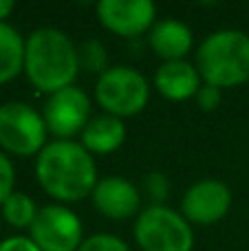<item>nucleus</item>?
<instances>
[{"label": "nucleus", "mask_w": 249, "mask_h": 251, "mask_svg": "<svg viewBox=\"0 0 249 251\" xmlns=\"http://www.w3.org/2000/svg\"><path fill=\"white\" fill-rule=\"evenodd\" d=\"M199 79H201L199 71L185 60L163 62L154 75V84H157L159 93L172 101H185L190 97H197L199 88H201Z\"/></svg>", "instance_id": "f8f14e48"}, {"label": "nucleus", "mask_w": 249, "mask_h": 251, "mask_svg": "<svg viewBox=\"0 0 249 251\" xmlns=\"http://www.w3.org/2000/svg\"><path fill=\"white\" fill-rule=\"evenodd\" d=\"M29 82L42 93H57L73 86L79 71L77 49L60 29L44 26L26 38L25 69Z\"/></svg>", "instance_id": "f03ea898"}, {"label": "nucleus", "mask_w": 249, "mask_h": 251, "mask_svg": "<svg viewBox=\"0 0 249 251\" xmlns=\"http://www.w3.org/2000/svg\"><path fill=\"white\" fill-rule=\"evenodd\" d=\"M197 71L216 88L245 84L249 79V35L236 29L212 33L197 51Z\"/></svg>", "instance_id": "7ed1b4c3"}, {"label": "nucleus", "mask_w": 249, "mask_h": 251, "mask_svg": "<svg viewBox=\"0 0 249 251\" xmlns=\"http://www.w3.org/2000/svg\"><path fill=\"white\" fill-rule=\"evenodd\" d=\"M232 205V192L221 181H201L192 185L183 196V218L197 225L219 223Z\"/></svg>", "instance_id": "9d476101"}, {"label": "nucleus", "mask_w": 249, "mask_h": 251, "mask_svg": "<svg viewBox=\"0 0 249 251\" xmlns=\"http://www.w3.org/2000/svg\"><path fill=\"white\" fill-rule=\"evenodd\" d=\"M144 192L152 201V205H161L168 199V192H170V183H168L166 174H159V172L148 174L144 181Z\"/></svg>", "instance_id": "6ab92c4d"}, {"label": "nucleus", "mask_w": 249, "mask_h": 251, "mask_svg": "<svg viewBox=\"0 0 249 251\" xmlns=\"http://www.w3.org/2000/svg\"><path fill=\"white\" fill-rule=\"evenodd\" d=\"M88 113H91V101L86 93L75 86L62 88L49 97L44 106V124L47 130L60 137L62 141L88 126Z\"/></svg>", "instance_id": "6e6552de"}, {"label": "nucleus", "mask_w": 249, "mask_h": 251, "mask_svg": "<svg viewBox=\"0 0 249 251\" xmlns=\"http://www.w3.org/2000/svg\"><path fill=\"white\" fill-rule=\"evenodd\" d=\"M40 209L35 207V201L22 192H13L7 201L2 203V216L11 227H31L38 216Z\"/></svg>", "instance_id": "dca6fc26"}, {"label": "nucleus", "mask_w": 249, "mask_h": 251, "mask_svg": "<svg viewBox=\"0 0 249 251\" xmlns=\"http://www.w3.org/2000/svg\"><path fill=\"white\" fill-rule=\"evenodd\" d=\"M47 124L31 106L9 101L0 106V146L18 156H31L47 146Z\"/></svg>", "instance_id": "423d86ee"}, {"label": "nucleus", "mask_w": 249, "mask_h": 251, "mask_svg": "<svg viewBox=\"0 0 249 251\" xmlns=\"http://www.w3.org/2000/svg\"><path fill=\"white\" fill-rule=\"evenodd\" d=\"M124 139H126V128H124L122 119L101 115V117L88 122V126L84 128L82 146L88 152H95V154H108V152H115L122 146Z\"/></svg>", "instance_id": "4468645a"}, {"label": "nucleus", "mask_w": 249, "mask_h": 251, "mask_svg": "<svg viewBox=\"0 0 249 251\" xmlns=\"http://www.w3.org/2000/svg\"><path fill=\"white\" fill-rule=\"evenodd\" d=\"M13 7H16V4H13L11 0H0V22H4V18L11 16Z\"/></svg>", "instance_id": "5701e85b"}, {"label": "nucleus", "mask_w": 249, "mask_h": 251, "mask_svg": "<svg viewBox=\"0 0 249 251\" xmlns=\"http://www.w3.org/2000/svg\"><path fill=\"white\" fill-rule=\"evenodd\" d=\"M35 176L42 190L62 203H77L93 194L97 185L95 161L75 141L47 143L35 161Z\"/></svg>", "instance_id": "f257e3e1"}, {"label": "nucleus", "mask_w": 249, "mask_h": 251, "mask_svg": "<svg viewBox=\"0 0 249 251\" xmlns=\"http://www.w3.org/2000/svg\"><path fill=\"white\" fill-rule=\"evenodd\" d=\"M25 69V40L13 26L0 22V84H7Z\"/></svg>", "instance_id": "2eb2a0df"}, {"label": "nucleus", "mask_w": 249, "mask_h": 251, "mask_svg": "<svg viewBox=\"0 0 249 251\" xmlns=\"http://www.w3.org/2000/svg\"><path fill=\"white\" fill-rule=\"evenodd\" d=\"M97 18L108 31L135 38L154 22V4L150 0H100Z\"/></svg>", "instance_id": "1a4fd4ad"}, {"label": "nucleus", "mask_w": 249, "mask_h": 251, "mask_svg": "<svg viewBox=\"0 0 249 251\" xmlns=\"http://www.w3.org/2000/svg\"><path fill=\"white\" fill-rule=\"evenodd\" d=\"M93 205L97 212L113 221H124L139 212L141 194L130 181L122 176H106L93 190Z\"/></svg>", "instance_id": "9b49d317"}, {"label": "nucleus", "mask_w": 249, "mask_h": 251, "mask_svg": "<svg viewBox=\"0 0 249 251\" xmlns=\"http://www.w3.org/2000/svg\"><path fill=\"white\" fill-rule=\"evenodd\" d=\"M150 47L161 60L179 62L192 49V31L179 20H161L150 31Z\"/></svg>", "instance_id": "ddd939ff"}, {"label": "nucleus", "mask_w": 249, "mask_h": 251, "mask_svg": "<svg viewBox=\"0 0 249 251\" xmlns=\"http://www.w3.org/2000/svg\"><path fill=\"white\" fill-rule=\"evenodd\" d=\"M77 251H130L124 240L110 234H95L79 245Z\"/></svg>", "instance_id": "a211bd4d"}, {"label": "nucleus", "mask_w": 249, "mask_h": 251, "mask_svg": "<svg viewBox=\"0 0 249 251\" xmlns=\"http://www.w3.org/2000/svg\"><path fill=\"white\" fill-rule=\"evenodd\" d=\"M135 238L141 251H192L194 247L190 223L166 205H150L139 214Z\"/></svg>", "instance_id": "20e7f679"}, {"label": "nucleus", "mask_w": 249, "mask_h": 251, "mask_svg": "<svg viewBox=\"0 0 249 251\" xmlns=\"http://www.w3.org/2000/svg\"><path fill=\"white\" fill-rule=\"evenodd\" d=\"M29 231L40 251H77L84 243L79 218L62 205L40 209Z\"/></svg>", "instance_id": "0eeeda50"}, {"label": "nucleus", "mask_w": 249, "mask_h": 251, "mask_svg": "<svg viewBox=\"0 0 249 251\" xmlns=\"http://www.w3.org/2000/svg\"><path fill=\"white\" fill-rule=\"evenodd\" d=\"M0 251H40V249L31 238L13 236V238H7L0 243Z\"/></svg>", "instance_id": "4be33fe9"}, {"label": "nucleus", "mask_w": 249, "mask_h": 251, "mask_svg": "<svg viewBox=\"0 0 249 251\" xmlns=\"http://www.w3.org/2000/svg\"><path fill=\"white\" fill-rule=\"evenodd\" d=\"M97 104L110 117H132L141 113L150 100V88L144 75L128 66H113L100 75L95 86Z\"/></svg>", "instance_id": "39448f33"}, {"label": "nucleus", "mask_w": 249, "mask_h": 251, "mask_svg": "<svg viewBox=\"0 0 249 251\" xmlns=\"http://www.w3.org/2000/svg\"><path fill=\"white\" fill-rule=\"evenodd\" d=\"M13 183H16V172H13L11 161L7 154L0 152V205L13 194Z\"/></svg>", "instance_id": "aec40b11"}, {"label": "nucleus", "mask_w": 249, "mask_h": 251, "mask_svg": "<svg viewBox=\"0 0 249 251\" xmlns=\"http://www.w3.org/2000/svg\"><path fill=\"white\" fill-rule=\"evenodd\" d=\"M79 57V69H86L91 73H106V64H108V51L100 40H88L82 44V49L77 51Z\"/></svg>", "instance_id": "f3484780"}, {"label": "nucleus", "mask_w": 249, "mask_h": 251, "mask_svg": "<svg viewBox=\"0 0 249 251\" xmlns=\"http://www.w3.org/2000/svg\"><path fill=\"white\" fill-rule=\"evenodd\" d=\"M221 101H223V93H221V88L210 86V84H205V86L199 88L197 104L201 106V110H205V113H210V110H216L221 106Z\"/></svg>", "instance_id": "412c9836"}]
</instances>
